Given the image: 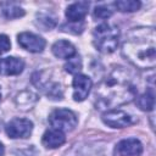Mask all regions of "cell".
Listing matches in <instances>:
<instances>
[{
  "label": "cell",
  "instance_id": "obj_1",
  "mask_svg": "<svg viewBox=\"0 0 156 156\" xmlns=\"http://www.w3.org/2000/svg\"><path fill=\"white\" fill-rule=\"evenodd\" d=\"M135 95L132 73L124 67H115L96 89V108H115L129 102Z\"/></svg>",
  "mask_w": 156,
  "mask_h": 156
},
{
  "label": "cell",
  "instance_id": "obj_2",
  "mask_svg": "<svg viewBox=\"0 0 156 156\" xmlns=\"http://www.w3.org/2000/svg\"><path fill=\"white\" fill-rule=\"evenodd\" d=\"M122 55L138 68H154L156 63L155 29L152 27L133 28L122 44Z\"/></svg>",
  "mask_w": 156,
  "mask_h": 156
},
{
  "label": "cell",
  "instance_id": "obj_3",
  "mask_svg": "<svg viewBox=\"0 0 156 156\" xmlns=\"http://www.w3.org/2000/svg\"><path fill=\"white\" fill-rule=\"evenodd\" d=\"M119 43V29L116 26L102 23L98 26L93 32L94 46L104 54L113 52Z\"/></svg>",
  "mask_w": 156,
  "mask_h": 156
},
{
  "label": "cell",
  "instance_id": "obj_4",
  "mask_svg": "<svg viewBox=\"0 0 156 156\" xmlns=\"http://www.w3.org/2000/svg\"><path fill=\"white\" fill-rule=\"evenodd\" d=\"M49 123L54 129L61 132H71L77 127L78 119L77 116L68 108H57L54 110L49 116Z\"/></svg>",
  "mask_w": 156,
  "mask_h": 156
},
{
  "label": "cell",
  "instance_id": "obj_5",
  "mask_svg": "<svg viewBox=\"0 0 156 156\" xmlns=\"http://www.w3.org/2000/svg\"><path fill=\"white\" fill-rule=\"evenodd\" d=\"M102 122L111 128H124L133 123V118L123 110L111 108L102 113Z\"/></svg>",
  "mask_w": 156,
  "mask_h": 156
},
{
  "label": "cell",
  "instance_id": "obj_6",
  "mask_svg": "<svg viewBox=\"0 0 156 156\" xmlns=\"http://www.w3.org/2000/svg\"><path fill=\"white\" fill-rule=\"evenodd\" d=\"M5 130L11 139L27 138L33 130V123L27 118H13L6 124Z\"/></svg>",
  "mask_w": 156,
  "mask_h": 156
},
{
  "label": "cell",
  "instance_id": "obj_7",
  "mask_svg": "<svg viewBox=\"0 0 156 156\" xmlns=\"http://www.w3.org/2000/svg\"><path fill=\"white\" fill-rule=\"evenodd\" d=\"M17 41L20 46L26 49L30 52H41L46 45L45 39H43L40 35L30 33V32H22L17 35Z\"/></svg>",
  "mask_w": 156,
  "mask_h": 156
},
{
  "label": "cell",
  "instance_id": "obj_8",
  "mask_svg": "<svg viewBox=\"0 0 156 156\" xmlns=\"http://www.w3.org/2000/svg\"><path fill=\"white\" fill-rule=\"evenodd\" d=\"M72 85H73V100L79 102L88 98L93 87V82L88 76L77 73L72 80Z\"/></svg>",
  "mask_w": 156,
  "mask_h": 156
},
{
  "label": "cell",
  "instance_id": "obj_9",
  "mask_svg": "<svg viewBox=\"0 0 156 156\" xmlns=\"http://www.w3.org/2000/svg\"><path fill=\"white\" fill-rule=\"evenodd\" d=\"M116 149L119 156H139L143 152V144L136 138H128L121 140Z\"/></svg>",
  "mask_w": 156,
  "mask_h": 156
},
{
  "label": "cell",
  "instance_id": "obj_10",
  "mask_svg": "<svg viewBox=\"0 0 156 156\" xmlns=\"http://www.w3.org/2000/svg\"><path fill=\"white\" fill-rule=\"evenodd\" d=\"M24 68V62L22 58L9 56L0 58V74L5 76H16L20 74Z\"/></svg>",
  "mask_w": 156,
  "mask_h": 156
},
{
  "label": "cell",
  "instance_id": "obj_11",
  "mask_svg": "<svg viewBox=\"0 0 156 156\" xmlns=\"http://www.w3.org/2000/svg\"><path fill=\"white\" fill-rule=\"evenodd\" d=\"M88 10H89V2L87 1L73 2L66 9V17L71 23L82 22L87 16Z\"/></svg>",
  "mask_w": 156,
  "mask_h": 156
},
{
  "label": "cell",
  "instance_id": "obj_12",
  "mask_svg": "<svg viewBox=\"0 0 156 156\" xmlns=\"http://www.w3.org/2000/svg\"><path fill=\"white\" fill-rule=\"evenodd\" d=\"M65 141H66L65 133L58 129H54V128L48 129L43 134V138H41L43 145L48 149H56V147L63 145Z\"/></svg>",
  "mask_w": 156,
  "mask_h": 156
},
{
  "label": "cell",
  "instance_id": "obj_13",
  "mask_svg": "<svg viewBox=\"0 0 156 156\" xmlns=\"http://www.w3.org/2000/svg\"><path fill=\"white\" fill-rule=\"evenodd\" d=\"M51 50L57 58H65V60H68L77 54L74 45L67 40H57L56 43H54Z\"/></svg>",
  "mask_w": 156,
  "mask_h": 156
},
{
  "label": "cell",
  "instance_id": "obj_14",
  "mask_svg": "<svg viewBox=\"0 0 156 156\" xmlns=\"http://www.w3.org/2000/svg\"><path fill=\"white\" fill-rule=\"evenodd\" d=\"M135 102L139 106L140 110L143 111H151L155 106V95H154V90L150 89L147 91H145L144 94L139 95L135 98Z\"/></svg>",
  "mask_w": 156,
  "mask_h": 156
},
{
  "label": "cell",
  "instance_id": "obj_15",
  "mask_svg": "<svg viewBox=\"0 0 156 156\" xmlns=\"http://www.w3.org/2000/svg\"><path fill=\"white\" fill-rule=\"evenodd\" d=\"M1 6V11H2V15L9 18V20H12V18H18V17H22L24 15V10L16 5L15 2H1L0 4Z\"/></svg>",
  "mask_w": 156,
  "mask_h": 156
},
{
  "label": "cell",
  "instance_id": "obj_16",
  "mask_svg": "<svg viewBox=\"0 0 156 156\" xmlns=\"http://www.w3.org/2000/svg\"><path fill=\"white\" fill-rule=\"evenodd\" d=\"M115 6L121 12H134L140 9L141 4L136 0H118L115 2Z\"/></svg>",
  "mask_w": 156,
  "mask_h": 156
},
{
  "label": "cell",
  "instance_id": "obj_17",
  "mask_svg": "<svg viewBox=\"0 0 156 156\" xmlns=\"http://www.w3.org/2000/svg\"><path fill=\"white\" fill-rule=\"evenodd\" d=\"M80 68H82V60L77 54L73 57L68 58V62L65 65L66 72H68L71 74H77L80 71Z\"/></svg>",
  "mask_w": 156,
  "mask_h": 156
},
{
  "label": "cell",
  "instance_id": "obj_18",
  "mask_svg": "<svg viewBox=\"0 0 156 156\" xmlns=\"http://www.w3.org/2000/svg\"><path fill=\"white\" fill-rule=\"evenodd\" d=\"M112 11L108 7L105 6H96L94 10V17L95 18H100V20H106L108 17H111Z\"/></svg>",
  "mask_w": 156,
  "mask_h": 156
},
{
  "label": "cell",
  "instance_id": "obj_19",
  "mask_svg": "<svg viewBox=\"0 0 156 156\" xmlns=\"http://www.w3.org/2000/svg\"><path fill=\"white\" fill-rule=\"evenodd\" d=\"M11 48V41L9 39L7 35L5 34H0V55L7 52Z\"/></svg>",
  "mask_w": 156,
  "mask_h": 156
},
{
  "label": "cell",
  "instance_id": "obj_20",
  "mask_svg": "<svg viewBox=\"0 0 156 156\" xmlns=\"http://www.w3.org/2000/svg\"><path fill=\"white\" fill-rule=\"evenodd\" d=\"M4 145L1 144V141H0V156H4Z\"/></svg>",
  "mask_w": 156,
  "mask_h": 156
},
{
  "label": "cell",
  "instance_id": "obj_21",
  "mask_svg": "<svg viewBox=\"0 0 156 156\" xmlns=\"http://www.w3.org/2000/svg\"><path fill=\"white\" fill-rule=\"evenodd\" d=\"M0 99H1V90H0Z\"/></svg>",
  "mask_w": 156,
  "mask_h": 156
}]
</instances>
